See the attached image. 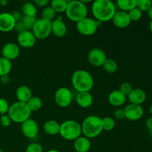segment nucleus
Returning a JSON list of instances; mask_svg holds the SVG:
<instances>
[{"label": "nucleus", "instance_id": "1", "mask_svg": "<svg viewBox=\"0 0 152 152\" xmlns=\"http://www.w3.org/2000/svg\"><path fill=\"white\" fill-rule=\"evenodd\" d=\"M91 12L95 20L105 22L112 20L117 10L116 6L110 0H96L92 3Z\"/></svg>", "mask_w": 152, "mask_h": 152}, {"label": "nucleus", "instance_id": "2", "mask_svg": "<svg viewBox=\"0 0 152 152\" xmlns=\"http://www.w3.org/2000/svg\"><path fill=\"white\" fill-rule=\"evenodd\" d=\"M71 83L73 88L78 93L90 92L94 87V77L88 71L86 70H77L71 77Z\"/></svg>", "mask_w": 152, "mask_h": 152}, {"label": "nucleus", "instance_id": "3", "mask_svg": "<svg viewBox=\"0 0 152 152\" xmlns=\"http://www.w3.org/2000/svg\"><path fill=\"white\" fill-rule=\"evenodd\" d=\"M82 134L88 139L99 136L103 132L102 120L96 115L88 116L81 124Z\"/></svg>", "mask_w": 152, "mask_h": 152}, {"label": "nucleus", "instance_id": "4", "mask_svg": "<svg viewBox=\"0 0 152 152\" xmlns=\"http://www.w3.org/2000/svg\"><path fill=\"white\" fill-rule=\"evenodd\" d=\"M65 13L68 19L77 23L80 20L87 17L88 7L86 4L81 1L73 0L68 2V6Z\"/></svg>", "mask_w": 152, "mask_h": 152}, {"label": "nucleus", "instance_id": "5", "mask_svg": "<svg viewBox=\"0 0 152 152\" xmlns=\"http://www.w3.org/2000/svg\"><path fill=\"white\" fill-rule=\"evenodd\" d=\"M7 115L12 122L22 124L25 120L31 118V111L27 103L16 102L10 105Z\"/></svg>", "mask_w": 152, "mask_h": 152}, {"label": "nucleus", "instance_id": "6", "mask_svg": "<svg viewBox=\"0 0 152 152\" xmlns=\"http://www.w3.org/2000/svg\"><path fill=\"white\" fill-rule=\"evenodd\" d=\"M59 134L65 140H75L82 136L81 124L75 120H65L60 124Z\"/></svg>", "mask_w": 152, "mask_h": 152}, {"label": "nucleus", "instance_id": "7", "mask_svg": "<svg viewBox=\"0 0 152 152\" xmlns=\"http://www.w3.org/2000/svg\"><path fill=\"white\" fill-rule=\"evenodd\" d=\"M102 22L89 17H86L77 23V29L80 34L86 37L92 36L96 32Z\"/></svg>", "mask_w": 152, "mask_h": 152}, {"label": "nucleus", "instance_id": "8", "mask_svg": "<svg viewBox=\"0 0 152 152\" xmlns=\"http://www.w3.org/2000/svg\"><path fill=\"white\" fill-rule=\"evenodd\" d=\"M31 31L37 39H45L52 34L51 22L42 18L37 19Z\"/></svg>", "mask_w": 152, "mask_h": 152}, {"label": "nucleus", "instance_id": "9", "mask_svg": "<svg viewBox=\"0 0 152 152\" xmlns=\"http://www.w3.org/2000/svg\"><path fill=\"white\" fill-rule=\"evenodd\" d=\"M54 100L56 105L61 108L69 106L73 100L72 92L66 87H62L56 91L54 94Z\"/></svg>", "mask_w": 152, "mask_h": 152}, {"label": "nucleus", "instance_id": "10", "mask_svg": "<svg viewBox=\"0 0 152 152\" xmlns=\"http://www.w3.org/2000/svg\"><path fill=\"white\" fill-rule=\"evenodd\" d=\"M21 130L25 137L28 139H34L39 133L38 123L34 119L29 118L22 123Z\"/></svg>", "mask_w": 152, "mask_h": 152}, {"label": "nucleus", "instance_id": "11", "mask_svg": "<svg viewBox=\"0 0 152 152\" xmlns=\"http://www.w3.org/2000/svg\"><path fill=\"white\" fill-rule=\"evenodd\" d=\"M106 59V54L102 49L93 48L88 54V60L94 67H102Z\"/></svg>", "mask_w": 152, "mask_h": 152}, {"label": "nucleus", "instance_id": "12", "mask_svg": "<svg viewBox=\"0 0 152 152\" xmlns=\"http://www.w3.org/2000/svg\"><path fill=\"white\" fill-rule=\"evenodd\" d=\"M18 45L23 48H31L37 42V39L31 31L25 30L17 36Z\"/></svg>", "mask_w": 152, "mask_h": 152}, {"label": "nucleus", "instance_id": "13", "mask_svg": "<svg viewBox=\"0 0 152 152\" xmlns=\"http://www.w3.org/2000/svg\"><path fill=\"white\" fill-rule=\"evenodd\" d=\"M125 118L130 121H137L143 116V108L141 105L129 104L124 108Z\"/></svg>", "mask_w": 152, "mask_h": 152}, {"label": "nucleus", "instance_id": "14", "mask_svg": "<svg viewBox=\"0 0 152 152\" xmlns=\"http://www.w3.org/2000/svg\"><path fill=\"white\" fill-rule=\"evenodd\" d=\"M16 20L10 13L4 12L0 13V31L3 33L10 32L14 29Z\"/></svg>", "mask_w": 152, "mask_h": 152}, {"label": "nucleus", "instance_id": "15", "mask_svg": "<svg viewBox=\"0 0 152 152\" xmlns=\"http://www.w3.org/2000/svg\"><path fill=\"white\" fill-rule=\"evenodd\" d=\"M20 54V48L16 43L7 42L1 48L2 57L12 61L19 57Z\"/></svg>", "mask_w": 152, "mask_h": 152}, {"label": "nucleus", "instance_id": "16", "mask_svg": "<svg viewBox=\"0 0 152 152\" xmlns=\"http://www.w3.org/2000/svg\"><path fill=\"white\" fill-rule=\"evenodd\" d=\"M52 34L58 38L64 37L67 34V26L61 16H57L51 22Z\"/></svg>", "mask_w": 152, "mask_h": 152}, {"label": "nucleus", "instance_id": "17", "mask_svg": "<svg viewBox=\"0 0 152 152\" xmlns=\"http://www.w3.org/2000/svg\"><path fill=\"white\" fill-rule=\"evenodd\" d=\"M113 24L117 28H126L129 27L131 24V20L128 13L124 11H117L112 19Z\"/></svg>", "mask_w": 152, "mask_h": 152}, {"label": "nucleus", "instance_id": "18", "mask_svg": "<svg viewBox=\"0 0 152 152\" xmlns=\"http://www.w3.org/2000/svg\"><path fill=\"white\" fill-rule=\"evenodd\" d=\"M130 104L141 105L146 99V94L142 89L134 88L128 96Z\"/></svg>", "mask_w": 152, "mask_h": 152}, {"label": "nucleus", "instance_id": "19", "mask_svg": "<svg viewBox=\"0 0 152 152\" xmlns=\"http://www.w3.org/2000/svg\"><path fill=\"white\" fill-rule=\"evenodd\" d=\"M76 101L80 107L88 108L93 104L94 97L90 92H80L76 96Z\"/></svg>", "mask_w": 152, "mask_h": 152}, {"label": "nucleus", "instance_id": "20", "mask_svg": "<svg viewBox=\"0 0 152 152\" xmlns=\"http://www.w3.org/2000/svg\"><path fill=\"white\" fill-rule=\"evenodd\" d=\"M127 96H125L119 90H114L109 94L108 97V102L114 107H120L126 102Z\"/></svg>", "mask_w": 152, "mask_h": 152}, {"label": "nucleus", "instance_id": "21", "mask_svg": "<svg viewBox=\"0 0 152 152\" xmlns=\"http://www.w3.org/2000/svg\"><path fill=\"white\" fill-rule=\"evenodd\" d=\"M33 96L31 88L26 86H21L16 91V97L18 102L27 103Z\"/></svg>", "mask_w": 152, "mask_h": 152}, {"label": "nucleus", "instance_id": "22", "mask_svg": "<svg viewBox=\"0 0 152 152\" xmlns=\"http://www.w3.org/2000/svg\"><path fill=\"white\" fill-rule=\"evenodd\" d=\"M91 144L90 139L84 136H81L74 140V148L77 152H88L90 150Z\"/></svg>", "mask_w": 152, "mask_h": 152}, {"label": "nucleus", "instance_id": "23", "mask_svg": "<svg viewBox=\"0 0 152 152\" xmlns=\"http://www.w3.org/2000/svg\"><path fill=\"white\" fill-rule=\"evenodd\" d=\"M60 124L56 120H48L43 125V130L45 133L48 135L54 136L59 133Z\"/></svg>", "mask_w": 152, "mask_h": 152}, {"label": "nucleus", "instance_id": "24", "mask_svg": "<svg viewBox=\"0 0 152 152\" xmlns=\"http://www.w3.org/2000/svg\"><path fill=\"white\" fill-rule=\"evenodd\" d=\"M117 4L121 11L128 13L137 7V0H118Z\"/></svg>", "mask_w": 152, "mask_h": 152}, {"label": "nucleus", "instance_id": "25", "mask_svg": "<svg viewBox=\"0 0 152 152\" xmlns=\"http://www.w3.org/2000/svg\"><path fill=\"white\" fill-rule=\"evenodd\" d=\"M12 70L11 61L1 56L0 57V77L8 75Z\"/></svg>", "mask_w": 152, "mask_h": 152}, {"label": "nucleus", "instance_id": "26", "mask_svg": "<svg viewBox=\"0 0 152 152\" xmlns=\"http://www.w3.org/2000/svg\"><path fill=\"white\" fill-rule=\"evenodd\" d=\"M68 1L65 0H53L50 2V7L58 13H65L68 6Z\"/></svg>", "mask_w": 152, "mask_h": 152}, {"label": "nucleus", "instance_id": "27", "mask_svg": "<svg viewBox=\"0 0 152 152\" xmlns=\"http://www.w3.org/2000/svg\"><path fill=\"white\" fill-rule=\"evenodd\" d=\"M28 108H30L31 111H37L41 109L42 107V101L41 98L38 96H32L30 99V100L27 102Z\"/></svg>", "mask_w": 152, "mask_h": 152}, {"label": "nucleus", "instance_id": "28", "mask_svg": "<svg viewBox=\"0 0 152 152\" xmlns=\"http://www.w3.org/2000/svg\"><path fill=\"white\" fill-rule=\"evenodd\" d=\"M37 11L35 4L31 2L25 3L22 7V12L24 16H36Z\"/></svg>", "mask_w": 152, "mask_h": 152}, {"label": "nucleus", "instance_id": "29", "mask_svg": "<svg viewBox=\"0 0 152 152\" xmlns=\"http://www.w3.org/2000/svg\"><path fill=\"white\" fill-rule=\"evenodd\" d=\"M102 67L104 71L108 74H114L118 69L117 62L112 59H107Z\"/></svg>", "mask_w": 152, "mask_h": 152}, {"label": "nucleus", "instance_id": "30", "mask_svg": "<svg viewBox=\"0 0 152 152\" xmlns=\"http://www.w3.org/2000/svg\"><path fill=\"white\" fill-rule=\"evenodd\" d=\"M55 17H56V12L50 6H47V7H44L42 12V19L52 22L54 20Z\"/></svg>", "mask_w": 152, "mask_h": 152}, {"label": "nucleus", "instance_id": "31", "mask_svg": "<svg viewBox=\"0 0 152 152\" xmlns=\"http://www.w3.org/2000/svg\"><path fill=\"white\" fill-rule=\"evenodd\" d=\"M102 126H103V131L106 132H111L115 128L116 122L114 118L111 117H105L102 118Z\"/></svg>", "mask_w": 152, "mask_h": 152}, {"label": "nucleus", "instance_id": "32", "mask_svg": "<svg viewBox=\"0 0 152 152\" xmlns=\"http://www.w3.org/2000/svg\"><path fill=\"white\" fill-rule=\"evenodd\" d=\"M37 20V19L36 16H23L22 19V22L25 25L26 30L31 31L35 25Z\"/></svg>", "mask_w": 152, "mask_h": 152}, {"label": "nucleus", "instance_id": "33", "mask_svg": "<svg viewBox=\"0 0 152 152\" xmlns=\"http://www.w3.org/2000/svg\"><path fill=\"white\" fill-rule=\"evenodd\" d=\"M152 6L151 0H137V7L142 12L148 11Z\"/></svg>", "mask_w": 152, "mask_h": 152}, {"label": "nucleus", "instance_id": "34", "mask_svg": "<svg viewBox=\"0 0 152 152\" xmlns=\"http://www.w3.org/2000/svg\"><path fill=\"white\" fill-rule=\"evenodd\" d=\"M128 14H129L131 22H137L142 18V12L140 10H139L137 7H135V8L132 9V10L128 12Z\"/></svg>", "mask_w": 152, "mask_h": 152}, {"label": "nucleus", "instance_id": "35", "mask_svg": "<svg viewBox=\"0 0 152 152\" xmlns=\"http://www.w3.org/2000/svg\"><path fill=\"white\" fill-rule=\"evenodd\" d=\"M133 89L134 88H133V87H132V85H131L129 83L126 82V83H123L120 85L119 91H120V92H122V93H123L125 96H129V94L132 91V90H133Z\"/></svg>", "mask_w": 152, "mask_h": 152}, {"label": "nucleus", "instance_id": "36", "mask_svg": "<svg viewBox=\"0 0 152 152\" xmlns=\"http://www.w3.org/2000/svg\"><path fill=\"white\" fill-rule=\"evenodd\" d=\"M25 152H43V148L39 143L32 142L27 146Z\"/></svg>", "mask_w": 152, "mask_h": 152}, {"label": "nucleus", "instance_id": "37", "mask_svg": "<svg viewBox=\"0 0 152 152\" xmlns=\"http://www.w3.org/2000/svg\"><path fill=\"white\" fill-rule=\"evenodd\" d=\"M9 108H10V105L8 102L4 98H0V114L1 115L7 114Z\"/></svg>", "mask_w": 152, "mask_h": 152}, {"label": "nucleus", "instance_id": "38", "mask_svg": "<svg viewBox=\"0 0 152 152\" xmlns=\"http://www.w3.org/2000/svg\"><path fill=\"white\" fill-rule=\"evenodd\" d=\"M11 120L7 114H4V115H1L0 117V123L3 127H8L10 126V123H11Z\"/></svg>", "mask_w": 152, "mask_h": 152}, {"label": "nucleus", "instance_id": "39", "mask_svg": "<svg viewBox=\"0 0 152 152\" xmlns=\"http://www.w3.org/2000/svg\"><path fill=\"white\" fill-rule=\"evenodd\" d=\"M114 115L115 119L119 120H121L125 118V111H124V108H117V110H115L114 113Z\"/></svg>", "mask_w": 152, "mask_h": 152}, {"label": "nucleus", "instance_id": "40", "mask_svg": "<svg viewBox=\"0 0 152 152\" xmlns=\"http://www.w3.org/2000/svg\"><path fill=\"white\" fill-rule=\"evenodd\" d=\"M13 30H14L16 32H17L18 34H20V33L25 31V30H26V28H25V25H23V23L22 22V21H20V22H16V25H15L14 29Z\"/></svg>", "mask_w": 152, "mask_h": 152}, {"label": "nucleus", "instance_id": "41", "mask_svg": "<svg viewBox=\"0 0 152 152\" xmlns=\"http://www.w3.org/2000/svg\"><path fill=\"white\" fill-rule=\"evenodd\" d=\"M49 3L48 0H34V4L35 6L39 7H47L48 4Z\"/></svg>", "mask_w": 152, "mask_h": 152}, {"label": "nucleus", "instance_id": "42", "mask_svg": "<svg viewBox=\"0 0 152 152\" xmlns=\"http://www.w3.org/2000/svg\"><path fill=\"white\" fill-rule=\"evenodd\" d=\"M12 15H13V18H14V19L16 20V22L22 21V14H21L19 12H14V13H12Z\"/></svg>", "mask_w": 152, "mask_h": 152}, {"label": "nucleus", "instance_id": "43", "mask_svg": "<svg viewBox=\"0 0 152 152\" xmlns=\"http://www.w3.org/2000/svg\"><path fill=\"white\" fill-rule=\"evenodd\" d=\"M0 80H1V83L3 84H8L10 83V77H9L8 75H6V76H3V77H0Z\"/></svg>", "mask_w": 152, "mask_h": 152}, {"label": "nucleus", "instance_id": "44", "mask_svg": "<svg viewBox=\"0 0 152 152\" xmlns=\"http://www.w3.org/2000/svg\"><path fill=\"white\" fill-rule=\"evenodd\" d=\"M146 127L148 130L150 131V132L152 133V117H149L148 120H146Z\"/></svg>", "mask_w": 152, "mask_h": 152}, {"label": "nucleus", "instance_id": "45", "mask_svg": "<svg viewBox=\"0 0 152 152\" xmlns=\"http://www.w3.org/2000/svg\"><path fill=\"white\" fill-rule=\"evenodd\" d=\"M147 14H148V18L151 19V21H152V6L151 7V8L147 11Z\"/></svg>", "mask_w": 152, "mask_h": 152}, {"label": "nucleus", "instance_id": "46", "mask_svg": "<svg viewBox=\"0 0 152 152\" xmlns=\"http://www.w3.org/2000/svg\"><path fill=\"white\" fill-rule=\"evenodd\" d=\"M7 0H0V5L1 6H3V7H4V6H6L7 4Z\"/></svg>", "mask_w": 152, "mask_h": 152}, {"label": "nucleus", "instance_id": "47", "mask_svg": "<svg viewBox=\"0 0 152 152\" xmlns=\"http://www.w3.org/2000/svg\"><path fill=\"white\" fill-rule=\"evenodd\" d=\"M46 152H59V151H58V150H56V149H50V150H48V151H47Z\"/></svg>", "mask_w": 152, "mask_h": 152}, {"label": "nucleus", "instance_id": "48", "mask_svg": "<svg viewBox=\"0 0 152 152\" xmlns=\"http://www.w3.org/2000/svg\"><path fill=\"white\" fill-rule=\"evenodd\" d=\"M149 29H150V31H151L152 34V21H151V22H150L149 24Z\"/></svg>", "mask_w": 152, "mask_h": 152}, {"label": "nucleus", "instance_id": "49", "mask_svg": "<svg viewBox=\"0 0 152 152\" xmlns=\"http://www.w3.org/2000/svg\"><path fill=\"white\" fill-rule=\"evenodd\" d=\"M149 111H150V114H151V117H152V105H151V107H150Z\"/></svg>", "mask_w": 152, "mask_h": 152}, {"label": "nucleus", "instance_id": "50", "mask_svg": "<svg viewBox=\"0 0 152 152\" xmlns=\"http://www.w3.org/2000/svg\"><path fill=\"white\" fill-rule=\"evenodd\" d=\"M0 152H4V151H2V150H1V149H0Z\"/></svg>", "mask_w": 152, "mask_h": 152}]
</instances>
